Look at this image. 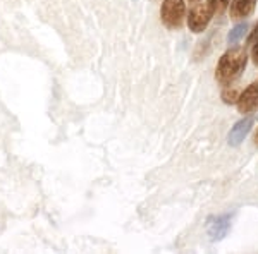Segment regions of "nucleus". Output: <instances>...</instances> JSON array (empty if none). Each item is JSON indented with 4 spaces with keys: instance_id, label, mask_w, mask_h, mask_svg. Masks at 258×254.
<instances>
[{
    "instance_id": "obj_8",
    "label": "nucleus",
    "mask_w": 258,
    "mask_h": 254,
    "mask_svg": "<svg viewBox=\"0 0 258 254\" xmlns=\"http://www.w3.org/2000/svg\"><path fill=\"white\" fill-rule=\"evenodd\" d=\"M248 33V24L246 23H239L227 33V45H236L238 41L244 38V35Z\"/></svg>"
},
{
    "instance_id": "obj_7",
    "label": "nucleus",
    "mask_w": 258,
    "mask_h": 254,
    "mask_svg": "<svg viewBox=\"0 0 258 254\" xmlns=\"http://www.w3.org/2000/svg\"><path fill=\"white\" fill-rule=\"evenodd\" d=\"M256 0H232L231 4V18L244 19L255 12Z\"/></svg>"
},
{
    "instance_id": "obj_12",
    "label": "nucleus",
    "mask_w": 258,
    "mask_h": 254,
    "mask_svg": "<svg viewBox=\"0 0 258 254\" xmlns=\"http://www.w3.org/2000/svg\"><path fill=\"white\" fill-rule=\"evenodd\" d=\"M251 57H253V62L258 65V40L255 41V45H253V50H251Z\"/></svg>"
},
{
    "instance_id": "obj_2",
    "label": "nucleus",
    "mask_w": 258,
    "mask_h": 254,
    "mask_svg": "<svg viewBox=\"0 0 258 254\" xmlns=\"http://www.w3.org/2000/svg\"><path fill=\"white\" fill-rule=\"evenodd\" d=\"M186 16V4L184 0H164L160 6V19L165 28L177 30L181 28Z\"/></svg>"
},
{
    "instance_id": "obj_10",
    "label": "nucleus",
    "mask_w": 258,
    "mask_h": 254,
    "mask_svg": "<svg viewBox=\"0 0 258 254\" xmlns=\"http://www.w3.org/2000/svg\"><path fill=\"white\" fill-rule=\"evenodd\" d=\"M238 90H226L224 91L222 95H220V97H222V102L224 103H227V105H234L236 102H238Z\"/></svg>"
},
{
    "instance_id": "obj_5",
    "label": "nucleus",
    "mask_w": 258,
    "mask_h": 254,
    "mask_svg": "<svg viewBox=\"0 0 258 254\" xmlns=\"http://www.w3.org/2000/svg\"><path fill=\"white\" fill-rule=\"evenodd\" d=\"M253 122H255V119L253 117H246V119L238 120V122L231 127V131H229V134H227L229 146L238 148L239 144L246 139V136L249 134V131H251V127H253Z\"/></svg>"
},
{
    "instance_id": "obj_1",
    "label": "nucleus",
    "mask_w": 258,
    "mask_h": 254,
    "mask_svg": "<svg viewBox=\"0 0 258 254\" xmlns=\"http://www.w3.org/2000/svg\"><path fill=\"white\" fill-rule=\"evenodd\" d=\"M248 53L244 48H234L224 53L217 62V69H215V79L220 84H227V82L234 81L241 72L246 67Z\"/></svg>"
},
{
    "instance_id": "obj_9",
    "label": "nucleus",
    "mask_w": 258,
    "mask_h": 254,
    "mask_svg": "<svg viewBox=\"0 0 258 254\" xmlns=\"http://www.w3.org/2000/svg\"><path fill=\"white\" fill-rule=\"evenodd\" d=\"M210 9L214 11V14H222L224 11L227 9L229 0H209Z\"/></svg>"
},
{
    "instance_id": "obj_4",
    "label": "nucleus",
    "mask_w": 258,
    "mask_h": 254,
    "mask_svg": "<svg viewBox=\"0 0 258 254\" xmlns=\"http://www.w3.org/2000/svg\"><path fill=\"white\" fill-rule=\"evenodd\" d=\"M212 18H214V11L210 9L209 4H200V6L193 7L188 14V28L193 33H202L207 30L210 24Z\"/></svg>"
},
{
    "instance_id": "obj_11",
    "label": "nucleus",
    "mask_w": 258,
    "mask_h": 254,
    "mask_svg": "<svg viewBox=\"0 0 258 254\" xmlns=\"http://www.w3.org/2000/svg\"><path fill=\"white\" fill-rule=\"evenodd\" d=\"M258 40V23L253 26V30H251V33L248 35V43H255V41Z\"/></svg>"
},
{
    "instance_id": "obj_6",
    "label": "nucleus",
    "mask_w": 258,
    "mask_h": 254,
    "mask_svg": "<svg viewBox=\"0 0 258 254\" xmlns=\"http://www.w3.org/2000/svg\"><path fill=\"white\" fill-rule=\"evenodd\" d=\"M236 105H238V110L243 115L253 114L255 110H258V82L249 84L248 88L239 95Z\"/></svg>"
},
{
    "instance_id": "obj_3",
    "label": "nucleus",
    "mask_w": 258,
    "mask_h": 254,
    "mask_svg": "<svg viewBox=\"0 0 258 254\" xmlns=\"http://www.w3.org/2000/svg\"><path fill=\"white\" fill-rule=\"evenodd\" d=\"M232 225V215L224 213L219 216H210L207 220V234H209L212 242H220L222 239H226V235L231 230Z\"/></svg>"
},
{
    "instance_id": "obj_13",
    "label": "nucleus",
    "mask_w": 258,
    "mask_h": 254,
    "mask_svg": "<svg viewBox=\"0 0 258 254\" xmlns=\"http://www.w3.org/2000/svg\"><path fill=\"white\" fill-rule=\"evenodd\" d=\"M255 143L258 144V129H256V134H255Z\"/></svg>"
}]
</instances>
